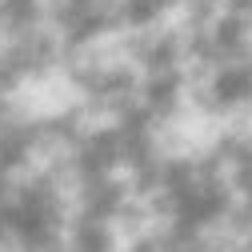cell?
<instances>
[{
    "instance_id": "obj_1",
    "label": "cell",
    "mask_w": 252,
    "mask_h": 252,
    "mask_svg": "<svg viewBox=\"0 0 252 252\" xmlns=\"http://www.w3.org/2000/svg\"><path fill=\"white\" fill-rule=\"evenodd\" d=\"M0 208L52 252H252V24L0 84Z\"/></svg>"
}]
</instances>
